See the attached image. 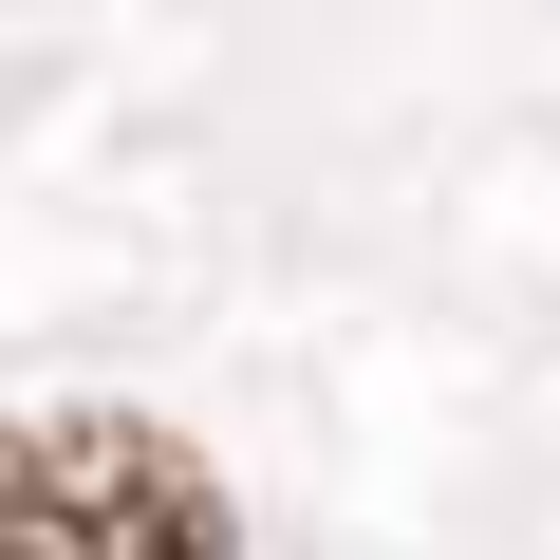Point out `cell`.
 Returning a JSON list of instances; mask_svg holds the SVG:
<instances>
[{"label": "cell", "instance_id": "cell-1", "mask_svg": "<svg viewBox=\"0 0 560 560\" xmlns=\"http://www.w3.org/2000/svg\"><path fill=\"white\" fill-rule=\"evenodd\" d=\"M0 560H243L224 467L150 411H38L0 448Z\"/></svg>", "mask_w": 560, "mask_h": 560}]
</instances>
